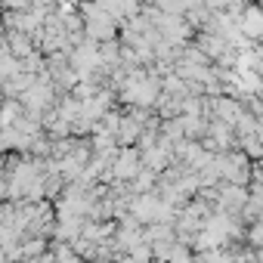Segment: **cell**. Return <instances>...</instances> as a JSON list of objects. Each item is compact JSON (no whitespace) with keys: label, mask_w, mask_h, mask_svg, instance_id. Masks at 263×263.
Listing matches in <instances>:
<instances>
[{"label":"cell","mask_w":263,"mask_h":263,"mask_svg":"<svg viewBox=\"0 0 263 263\" xmlns=\"http://www.w3.org/2000/svg\"><path fill=\"white\" fill-rule=\"evenodd\" d=\"M241 31L251 37L263 34V10H245L241 13Z\"/></svg>","instance_id":"obj_1"}]
</instances>
